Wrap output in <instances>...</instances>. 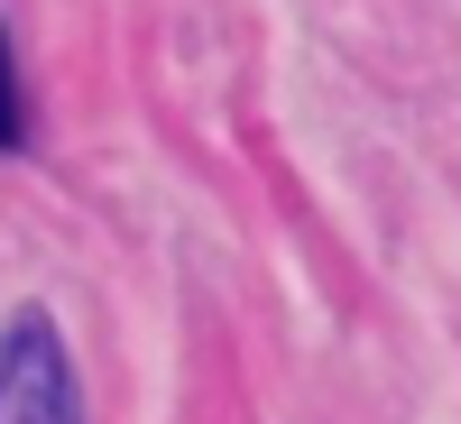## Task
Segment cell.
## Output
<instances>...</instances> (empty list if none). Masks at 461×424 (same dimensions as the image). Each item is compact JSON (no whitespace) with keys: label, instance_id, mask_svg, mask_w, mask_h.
I'll list each match as a JSON object with an SVG mask.
<instances>
[{"label":"cell","instance_id":"7a4b0ae2","mask_svg":"<svg viewBox=\"0 0 461 424\" xmlns=\"http://www.w3.org/2000/svg\"><path fill=\"white\" fill-rule=\"evenodd\" d=\"M0 148H28V93H19V47L0 28Z\"/></svg>","mask_w":461,"mask_h":424},{"label":"cell","instance_id":"6da1fadb","mask_svg":"<svg viewBox=\"0 0 461 424\" xmlns=\"http://www.w3.org/2000/svg\"><path fill=\"white\" fill-rule=\"evenodd\" d=\"M0 424H84L74 351L47 314H19L0 332Z\"/></svg>","mask_w":461,"mask_h":424}]
</instances>
